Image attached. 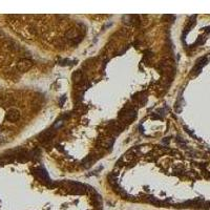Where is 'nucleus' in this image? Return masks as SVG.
Here are the masks:
<instances>
[{
	"label": "nucleus",
	"instance_id": "obj_2",
	"mask_svg": "<svg viewBox=\"0 0 210 210\" xmlns=\"http://www.w3.org/2000/svg\"><path fill=\"white\" fill-rule=\"evenodd\" d=\"M32 65H33L32 61L27 60V59H22L17 63V68L20 72H27L32 67Z\"/></svg>",
	"mask_w": 210,
	"mask_h": 210
},
{
	"label": "nucleus",
	"instance_id": "obj_6",
	"mask_svg": "<svg viewBox=\"0 0 210 210\" xmlns=\"http://www.w3.org/2000/svg\"><path fill=\"white\" fill-rule=\"evenodd\" d=\"M81 77H82L81 72H76L73 75V80L74 81H80V80H81Z\"/></svg>",
	"mask_w": 210,
	"mask_h": 210
},
{
	"label": "nucleus",
	"instance_id": "obj_4",
	"mask_svg": "<svg viewBox=\"0 0 210 210\" xmlns=\"http://www.w3.org/2000/svg\"><path fill=\"white\" fill-rule=\"evenodd\" d=\"M20 118V112L17 109H10L6 114V119L11 122H16Z\"/></svg>",
	"mask_w": 210,
	"mask_h": 210
},
{
	"label": "nucleus",
	"instance_id": "obj_1",
	"mask_svg": "<svg viewBox=\"0 0 210 210\" xmlns=\"http://www.w3.org/2000/svg\"><path fill=\"white\" fill-rule=\"evenodd\" d=\"M35 175H36V177H37L39 180L45 182L46 184H50V178H48L47 173H46V171L44 170L43 168H41V167H39V168H36L35 169Z\"/></svg>",
	"mask_w": 210,
	"mask_h": 210
},
{
	"label": "nucleus",
	"instance_id": "obj_3",
	"mask_svg": "<svg viewBox=\"0 0 210 210\" xmlns=\"http://www.w3.org/2000/svg\"><path fill=\"white\" fill-rule=\"evenodd\" d=\"M55 135V131L53 130H46L44 132H42L41 135H39V141L42 142V143H47L50 140L53 139V137Z\"/></svg>",
	"mask_w": 210,
	"mask_h": 210
},
{
	"label": "nucleus",
	"instance_id": "obj_5",
	"mask_svg": "<svg viewBox=\"0 0 210 210\" xmlns=\"http://www.w3.org/2000/svg\"><path fill=\"white\" fill-rule=\"evenodd\" d=\"M65 37H66L67 39L74 40V39H76V38L78 37V32L76 31V29H68V31L65 33Z\"/></svg>",
	"mask_w": 210,
	"mask_h": 210
}]
</instances>
